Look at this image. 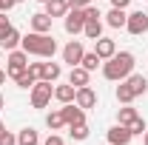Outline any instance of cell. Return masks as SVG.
Listing matches in <instances>:
<instances>
[{
    "label": "cell",
    "mask_w": 148,
    "mask_h": 145,
    "mask_svg": "<svg viewBox=\"0 0 148 145\" xmlns=\"http://www.w3.org/2000/svg\"><path fill=\"white\" fill-rule=\"evenodd\" d=\"M46 145H63V137H57V134H51V137L46 140Z\"/></svg>",
    "instance_id": "836d02e7"
},
{
    "label": "cell",
    "mask_w": 148,
    "mask_h": 145,
    "mask_svg": "<svg viewBox=\"0 0 148 145\" xmlns=\"http://www.w3.org/2000/svg\"><path fill=\"white\" fill-rule=\"evenodd\" d=\"M74 94H77V88H74L71 83H69V85H57V88H54V97L63 103V105H66V103H74Z\"/></svg>",
    "instance_id": "ac0fdd59"
},
{
    "label": "cell",
    "mask_w": 148,
    "mask_h": 145,
    "mask_svg": "<svg viewBox=\"0 0 148 145\" xmlns=\"http://www.w3.org/2000/svg\"><path fill=\"white\" fill-rule=\"evenodd\" d=\"M125 29H128L134 37L145 34V31H148V14H145V12H134V14H128V20H125Z\"/></svg>",
    "instance_id": "5b68a950"
},
{
    "label": "cell",
    "mask_w": 148,
    "mask_h": 145,
    "mask_svg": "<svg viewBox=\"0 0 148 145\" xmlns=\"http://www.w3.org/2000/svg\"><path fill=\"white\" fill-rule=\"evenodd\" d=\"M20 40H23V37H20V31H17V29H9L6 34L0 37V46H3V49H9V51H14Z\"/></svg>",
    "instance_id": "2e32d148"
},
{
    "label": "cell",
    "mask_w": 148,
    "mask_h": 145,
    "mask_svg": "<svg viewBox=\"0 0 148 145\" xmlns=\"http://www.w3.org/2000/svg\"><path fill=\"white\" fill-rule=\"evenodd\" d=\"M69 128H71L69 134H71L74 140H86V137H88V128H86V122H80V125H69Z\"/></svg>",
    "instance_id": "4316f807"
},
{
    "label": "cell",
    "mask_w": 148,
    "mask_h": 145,
    "mask_svg": "<svg viewBox=\"0 0 148 145\" xmlns=\"http://www.w3.org/2000/svg\"><path fill=\"white\" fill-rule=\"evenodd\" d=\"M14 3H20V0H14Z\"/></svg>",
    "instance_id": "b9f144b4"
},
{
    "label": "cell",
    "mask_w": 148,
    "mask_h": 145,
    "mask_svg": "<svg viewBox=\"0 0 148 145\" xmlns=\"http://www.w3.org/2000/svg\"><path fill=\"white\" fill-rule=\"evenodd\" d=\"M14 83H17L20 88H32V85H34V83H37V77H34V74H32V71H29V68H26V71L20 74V77H14Z\"/></svg>",
    "instance_id": "d4e9b609"
},
{
    "label": "cell",
    "mask_w": 148,
    "mask_h": 145,
    "mask_svg": "<svg viewBox=\"0 0 148 145\" xmlns=\"http://www.w3.org/2000/svg\"><path fill=\"white\" fill-rule=\"evenodd\" d=\"M3 105H6V103H3V94H0V111H3Z\"/></svg>",
    "instance_id": "8d00e7d4"
},
{
    "label": "cell",
    "mask_w": 148,
    "mask_h": 145,
    "mask_svg": "<svg viewBox=\"0 0 148 145\" xmlns=\"http://www.w3.org/2000/svg\"><path fill=\"white\" fill-rule=\"evenodd\" d=\"M131 134H145V122H143V120H140V117H137V120H134V122H131Z\"/></svg>",
    "instance_id": "f1b7e54d"
},
{
    "label": "cell",
    "mask_w": 148,
    "mask_h": 145,
    "mask_svg": "<svg viewBox=\"0 0 148 145\" xmlns=\"http://www.w3.org/2000/svg\"><path fill=\"white\" fill-rule=\"evenodd\" d=\"M6 77H9V74H6V71H0V85L6 83Z\"/></svg>",
    "instance_id": "d590c367"
},
{
    "label": "cell",
    "mask_w": 148,
    "mask_h": 145,
    "mask_svg": "<svg viewBox=\"0 0 148 145\" xmlns=\"http://www.w3.org/2000/svg\"><path fill=\"white\" fill-rule=\"evenodd\" d=\"M131 137H134V134H131L128 125H114V128L108 131V142H111V145H128Z\"/></svg>",
    "instance_id": "9c48e42d"
},
{
    "label": "cell",
    "mask_w": 148,
    "mask_h": 145,
    "mask_svg": "<svg viewBox=\"0 0 148 145\" xmlns=\"http://www.w3.org/2000/svg\"><path fill=\"white\" fill-rule=\"evenodd\" d=\"M69 6L71 9H86V6H91V0H69Z\"/></svg>",
    "instance_id": "d6a6232c"
},
{
    "label": "cell",
    "mask_w": 148,
    "mask_h": 145,
    "mask_svg": "<svg viewBox=\"0 0 148 145\" xmlns=\"http://www.w3.org/2000/svg\"><path fill=\"white\" fill-rule=\"evenodd\" d=\"M63 111V120H66V125H80V122H86V114H83V108L77 105V103H66V108Z\"/></svg>",
    "instance_id": "52a82bcc"
},
{
    "label": "cell",
    "mask_w": 148,
    "mask_h": 145,
    "mask_svg": "<svg viewBox=\"0 0 148 145\" xmlns=\"http://www.w3.org/2000/svg\"><path fill=\"white\" fill-rule=\"evenodd\" d=\"M97 43V54H100V60H108V57L117 54V46H114V40H108V37H100V40H94Z\"/></svg>",
    "instance_id": "7c38bea8"
},
{
    "label": "cell",
    "mask_w": 148,
    "mask_h": 145,
    "mask_svg": "<svg viewBox=\"0 0 148 145\" xmlns=\"http://www.w3.org/2000/svg\"><path fill=\"white\" fill-rule=\"evenodd\" d=\"M74 103H77L83 111H86V108H94V105H97V94H94L88 85H83V88H77V94H74Z\"/></svg>",
    "instance_id": "30bf717a"
},
{
    "label": "cell",
    "mask_w": 148,
    "mask_h": 145,
    "mask_svg": "<svg viewBox=\"0 0 148 145\" xmlns=\"http://www.w3.org/2000/svg\"><path fill=\"white\" fill-rule=\"evenodd\" d=\"M106 17H108V26H111V29H123L125 20H128V14H125V9H111Z\"/></svg>",
    "instance_id": "e0dca14e"
},
{
    "label": "cell",
    "mask_w": 148,
    "mask_h": 145,
    "mask_svg": "<svg viewBox=\"0 0 148 145\" xmlns=\"http://www.w3.org/2000/svg\"><path fill=\"white\" fill-rule=\"evenodd\" d=\"M86 29V12L83 9H71L69 14H66V31L69 34H77V31H83Z\"/></svg>",
    "instance_id": "8992f818"
},
{
    "label": "cell",
    "mask_w": 148,
    "mask_h": 145,
    "mask_svg": "<svg viewBox=\"0 0 148 145\" xmlns=\"http://www.w3.org/2000/svg\"><path fill=\"white\" fill-rule=\"evenodd\" d=\"M128 3H131V0H111V6H114V9H125Z\"/></svg>",
    "instance_id": "e575fe53"
},
{
    "label": "cell",
    "mask_w": 148,
    "mask_h": 145,
    "mask_svg": "<svg viewBox=\"0 0 148 145\" xmlns=\"http://www.w3.org/2000/svg\"><path fill=\"white\" fill-rule=\"evenodd\" d=\"M57 77H60V66H57V63H46V66H43V80H46V83H54Z\"/></svg>",
    "instance_id": "603a6c76"
},
{
    "label": "cell",
    "mask_w": 148,
    "mask_h": 145,
    "mask_svg": "<svg viewBox=\"0 0 148 145\" xmlns=\"http://www.w3.org/2000/svg\"><path fill=\"white\" fill-rule=\"evenodd\" d=\"M80 66H83L86 71H94V68L100 66V54H97V51H88V54H83V60H80Z\"/></svg>",
    "instance_id": "44dd1931"
},
{
    "label": "cell",
    "mask_w": 148,
    "mask_h": 145,
    "mask_svg": "<svg viewBox=\"0 0 148 145\" xmlns=\"http://www.w3.org/2000/svg\"><path fill=\"white\" fill-rule=\"evenodd\" d=\"M51 83H46V80H40V83H34L32 85V105L34 108H46L49 103H51Z\"/></svg>",
    "instance_id": "3957f363"
},
{
    "label": "cell",
    "mask_w": 148,
    "mask_h": 145,
    "mask_svg": "<svg viewBox=\"0 0 148 145\" xmlns=\"http://www.w3.org/2000/svg\"><path fill=\"white\" fill-rule=\"evenodd\" d=\"M40 3H46V0H40Z\"/></svg>",
    "instance_id": "60d3db41"
},
{
    "label": "cell",
    "mask_w": 148,
    "mask_h": 145,
    "mask_svg": "<svg viewBox=\"0 0 148 145\" xmlns=\"http://www.w3.org/2000/svg\"><path fill=\"white\" fill-rule=\"evenodd\" d=\"M43 66H46V63H32V66H29V71L34 74V77H43Z\"/></svg>",
    "instance_id": "1f68e13d"
},
{
    "label": "cell",
    "mask_w": 148,
    "mask_h": 145,
    "mask_svg": "<svg viewBox=\"0 0 148 145\" xmlns=\"http://www.w3.org/2000/svg\"><path fill=\"white\" fill-rule=\"evenodd\" d=\"M145 145H148V131H145Z\"/></svg>",
    "instance_id": "74e56055"
},
{
    "label": "cell",
    "mask_w": 148,
    "mask_h": 145,
    "mask_svg": "<svg viewBox=\"0 0 148 145\" xmlns=\"http://www.w3.org/2000/svg\"><path fill=\"white\" fill-rule=\"evenodd\" d=\"M9 29H12V23H9V17H6V14H0V37L6 34Z\"/></svg>",
    "instance_id": "4dcf8cb0"
},
{
    "label": "cell",
    "mask_w": 148,
    "mask_h": 145,
    "mask_svg": "<svg viewBox=\"0 0 148 145\" xmlns=\"http://www.w3.org/2000/svg\"><path fill=\"white\" fill-rule=\"evenodd\" d=\"M140 114L131 108V105H125V108H120V114H117V120H120V125H131L134 120H137Z\"/></svg>",
    "instance_id": "ffe728a7"
},
{
    "label": "cell",
    "mask_w": 148,
    "mask_h": 145,
    "mask_svg": "<svg viewBox=\"0 0 148 145\" xmlns=\"http://www.w3.org/2000/svg\"><path fill=\"white\" fill-rule=\"evenodd\" d=\"M17 142L20 145H37V131L34 128H23L17 134Z\"/></svg>",
    "instance_id": "7402d4cb"
},
{
    "label": "cell",
    "mask_w": 148,
    "mask_h": 145,
    "mask_svg": "<svg viewBox=\"0 0 148 145\" xmlns=\"http://www.w3.org/2000/svg\"><path fill=\"white\" fill-rule=\"evenodd\" d=\"M0 145H17V137L9 131H0Z\"/></svg>",
    "instance_id": "83f0119b"
},
{
    "label": "cell",
    "mask_w": 148,
    "mask_h": 145,
    "mask_svg": "<svg viewBox=\"0 0 148 145\" xmlns=\"http://www.w3.org/2000/svg\"><path fill=\"white\" fill-rule=\"evenodd\" d=\"M51 20L54 17H49L46 12H43V14H34V17H32V29L40 31V34H46V31H51Z\"/></svg>",
    "instance_id": "9a60e30c"
},
{
    "label": "cell",
    "mask_w": 148,
    "mask_h": 145,
    "mask_svg": "<svg viewBox=\"0 0 148 145\" xmlns=\"http://www.w3.org/2000/svg\"><path fill=\"white\" fill-rule=\"evenodd\" d=\"M117 100H120L123 105H128L131 100H134V94H131V88L125 85V83H120V85H117Z\"/></svg>",
    "instance_id": "484cf974"
},
{
    "label": "cell",
    "mask_w": 148,
    "mask_h": 145,
    "mask_svg": "<svg viewBox=\"0 0 148 145\" xmlns=\"http://www.w3.org/2000/svg\"><path fill=\"white\" fill-rule=\"evenodd\" d=\"M83 54H86V51H83V43H80V40H71V43L63 49V60H66V63H71V68L83 60Z\"/></svg>",
    "instance_id": "ba28073f"
},
{
    "label": "cell",
    "mask_w": 148,
    "mask_h": 145,
    "mask_svg": "<svg viewBox=\"0 0 148 145\" xmlns=\"http://www.w3.org/2000/svg\"><path fill=\"white\" fill-rule=\"evenodd\" d=\"M20 43H23V51H26V54L54 57V51H57L54 37H51V34H40V31H32V34H26Z\"/></svg>",
    "instance_id": "7a4b0ae2"
},
{
    "label": "cell",
    "mask_w": 148,
    "mask_h": 145,
    "mask_svg": "<svg viewBox=\"0 0 148 145\" xmlns=\"http://www.w3.org/2000/svg\"><path fill=\"white\" fill-rule=\"evenodd\" d=\"M83 31H86L88 40H100V34H103V23H100V20H86V29H83Z\"/></svg>",
    "instance_id": "d6986e66"
},
{
    "label": "cell",
    "mask_w": 148,
    "mask_h": 145,
    "mask_svg": "<svg viewBox=\"0 0 148 145\" xmlns=\"http://www.w3.org/2000/svg\"><path fill=\"white\" fill-rule=\"evenodd\" d=\"M69 12V0H46V14L49 17H63Z\"/></svg>",
    "instance_id": "4fadbf2b"
},
{
    "label": "cell",
    "mask_w": 148,
    "mask_h": 145,
    "mask_svg": "<svg viewBox=\"0 0 148 145\" xmlns=\"http://www.w3.org/2000/svg\"><path fill=\"white\" fill-rule=\"evenodd\" d=\"M69 83H71L74 88H83V85H88V71H86L83 66H74L71 74H69Z\"/></svg>",
    "instance_id": "5bb4252c"
},
{
    "label": "cell",
    "mask_w": 148,
    "mask_h": 145,
    "mask_svg": "<svg viewBox=\"0 0 148 145\" xmlns=\"http://www.w3.org/2000/svg\"><path fill=\"white\" fill-rule=\"evenodd\" d=\"M0 12H3V0H0Z\"/></svg>",
    "instance_id": "f35d334b"
},
{
    "label": "cell",
    "mask_w": 148,
    "mask_h": 145,
    "mask_svg": "<svg viewBox=\"0 0 148 145\" xmlns=\"http://www.w3.org/2000/svg\"><path fill=\"white\" fill-rule=\"evenodd\" d=\"M26 68H29V54L26 51H12L9 54V68H6V74L9 77H20Z\"/></svg>",
    "instance_id": "277c9868"
},
{
    "label": "cell",
    "mask_w": 148,
    "mask_h": 145,
    "mask_svg": "<svg viewBox=\"0 0 148 145\" xmlns=\"http://www.w3.org/2000/svg\"><path fill=\"white\" fill-rule=\"evenodd\" d=\"M46 125L51 128V131H57V128L66 125V120H63V111H51L49 117H46Z\"/></svg>",
    "instance_id": "cb8c5ba5"
},
{
    "label": "cell",
    "mask_w": 148,
    "mask_h": 145,
    "mask_svg": "<svg viewBox=\"0 0 148 145\" xmlns=\"http://www.w3.org/2000/svg\"><path fill=\"white\" fill-rule=\"evenodd\" d=\"M134 71V54L131 51H120V54H114V57H108V63L103 66V74H106V80H125L128 74Z\"/></svg>",
    "instance_id": "6da1fadb"
},
{
    "label": "cell",
    "mask_w": 148,
    "mask_h": 145,
    "mask_svg": "<svg viewBox=\"0 0 148 145\" xmlns=\"http://www.w3.org/2000/svg\"><path fill=\"white\" fill-rule=\"evenodd\" d=\"M125 85L131 88L134 97H140V94H145V91H148V80L143 77V74H128V77H125Z\"/></svg>",
    "instance_id": "8fae6325"
},
{
    "label": "cell",
    "mask_w": 148,
    "mask_h": 145,
    "mask_svg": "<svg viewBox=\"0 0 148 145\" xmlns=\"http://www.w3.org/2000/svg\"><path fill=\"white\" fill-rule=\"evenodd\" d=\"M83 12H86V20H100V12H97L94 6H86Z\"/></svg>",
    "instance_id": "f546056e"
},
{
    "label": "cell",
    "mask_w": 148,
    "mask_h": 145,
    "mask_svg": "<svg viewBox=\"0 0 148 145\" xmlns=\"http://www.w3.org/2000/svg\"><path fill=\"white\" fill-rule=\"evenodd\" d=\"M0 131H6V128H3V122H0Z\"/></svg>",
    "instance_id": "ab89813d"
}]
</instances>
